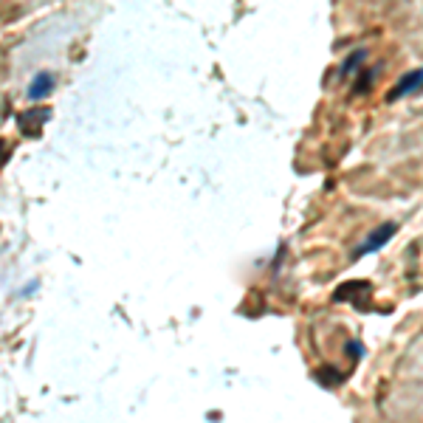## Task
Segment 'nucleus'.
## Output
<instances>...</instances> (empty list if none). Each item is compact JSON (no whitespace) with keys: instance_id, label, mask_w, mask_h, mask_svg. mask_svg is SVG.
Returning a JSON list of instances; mask_svg holds the SVG:
<instances>
[{"instance_id":"nucleus-1","label":"nucleus","mask_w":423,"mask_h":423,"mask_svg":"<svg viewBox=\"0 0 423 423\" xmlns=\"http://www.w3.org/2000/svg\"><path fill=\"white\" fill-rule=\"evenodd\" d=\"M398 235V223H392V221H386V223H381V226H375L370 235H367V240L361 243V246H356V252L350 254L353 260H361V257H370V254H375V252H381L392 237Z\"/></svg>"},{"instance_id":"nucleus-2","label":"nucleus","mask_w":423,"mask_h":423,"mask_svg":"<svg viewBox=\"0 0 423 423\" xmlns=\"http://www.w3.org/2000/svg\"><path fill=\"white\" fill-rule=\"evenodd\" d=\"M48 116H51L48 108H32V110H26V113L18 116V124H20V130H23L26 138H37L40 130H43V124L48 122Z\"/></svg>"},{"instance_id":"nucleus-3","label":"nucleus","mask_w":423,"mask_h":423,"mask_svg":"<svg viewBox=\"0 0 423 423\" xmlns=\"http://www.w3.org/2000/svg\"><path fill=\"white\" fill-rule=\"evenodd\" d=\"M420 85H423V65H420V68H415V71H406V74H403V77L392 85V91L386 93V102H398V99H403V96L415 93Z\"/></svg>"},{"instance_id":"nucleus-4","label":"nucleus","mask_w":423,"mask_h":423,"mask_svg":"<svg viewBox=\"0 0 423 423\" xmlns=\"http://www.w3.org/2000/svg\"><path fill=\"white\" fill-rule=\"evenodd\" d=\"M51 91H54V74H51V71H40V74L32 79V85H29V99H32V102H40V99H46Z\"/></svg>"},{"instance_id":"nucleus-5","label":"nucleus","mask_w":423,"mask_h":423,"mask_svg":"<svg viewBox=\"0 0 423 423\" xmlns=\"http://www.w3.org/2000/svg\"><path fill=\"white\" fill-rule=\"evenodd\" d=\"M367 57H370V51H367V48H356V51H353V54L341 63V68H339V79H350L353 74H358Z\"/></svg>"},{"instance_id":"nucleus-6","label":"nucleus","mask_w":423,"mask_h":423,"mask_svg":"<svg viewBox=\"0 0 423 423\" xmlns=\"http://www.w3.org/2000/svg\"><path fill=\"white\" fill-rule=\"evenodd\" d=\"M375 77H378V65H372V68H364V74H358V79H356V85H353V93H356V96H364V93H370V88H372Z\"/></svg>"},{"instance_id":"nucleus-7","label":"nucleus","mask_w":423,"mask_h":423,"mask_svg":"<svg viewBox=\"0 0 423 423\" xmlns=\"http://www.w3.org/2000/svg\"><path fill=\"white\" fill-rule=\"evenodd\" d=\"M344 350H347V356H350V358H358V356L364 353L361 341H347V344H344Z\"/></svg>"},{"instance_id":"nucleus-8","label":"nucleus","mask_w":423,"mask_h":423,"mask_svg":"<svg viewBox=\"0 0 423 423\" xmlns=\"http://www.w3.org/2000/svg\"><path fill=\"white\" fill-rule=\"evenodd\" d=\"M0 152H6V141H0ZM0 164H4V161H0Z\"/></svg>"}]
</instances>
